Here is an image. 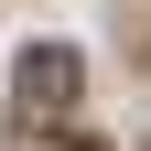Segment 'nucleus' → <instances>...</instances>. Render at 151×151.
<instances>
[{
	"label": "nucleus",
	"instance_id": "obj_1",
	"mask_svg": "<svg viewBox=\"0 0 151 151\" xmlns=\"http://www.w3.org/2000/svg\"><path fill=\"white\" fill-rule=\"evenodd\" d=\"M11 119L32 129V140H54V129L76 119V43H32L22 76H11Z\"/></svg>",
	"mask_w": 151,
	"mask_h": 151
}]
</instances>
